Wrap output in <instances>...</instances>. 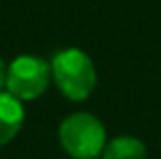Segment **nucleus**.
I'll return each instance as SVG.
<instances>
[{
    "mask_svg": "<svg viewBox=\"0 0 161 159\" xmlns=\"http://www.w3.org/2000/svg\"><path fill=\"white\" fill-rule=\"evenodd\" d=\"M51 78L65 98L82 102L96 88V68L80 49H63L51 59Z\"/></svg>",
    "mask_w": 161,
    "mask_h": 159,
    "instance_id": "nucleus-1",
    "label": "nucleus"
},
{
    "mask_svg": "<svg viewBox=\"0 0 161 159\" xmlns=\"http://www.w3.org/2000/svg\"><path fill=\"white\" fill-rule=\"evenodd\" d=\"M59 143L74 159H96L106 147V131L94 114L75 112L59 127Z\"/></svg>",
    "mask_w": 161,
    "mask_h": 159,
    "instance_id": "nucleus-2",
    "label": "nucleus"
},
{
    "mask_svg": "<svg viewBox=\"0 0 161 159\" xmlns=\"http://www.w3.org/2000/svg\"><path fill=\"white\" fill-rule=\"evenodd\" d=\"M51 65L37 55H20L8 65L6 88L14 98L35 100L49 88Z\"/></svg>",
    "mask_w": 161,
    "mask_h": 159,
    "instance_id": "nucleus-3",
    "label": "nucleus"
},
{
    "mask_svg": "<svg viewBox=\"0 0 161 159\" xmlns=\"http://www.w3.org/2000/svg\"><path fill=\"white\" fill-rule=\"evenodd\" d=\"M25 120V110L19 98L10 92H0V147L19 135Z\"/></svg>",
    "mask_w": 161,
    "mask_h": 159,
    "instance_id": "nucleus-4",
    "label": "nucleus"
},
{
    "mask_svg": "<svg viewBox=\"0 0 161 159\" xmlns=\"http://www.w3.org/2000/svg\"><path fill=\"white\" fill-rule=\"evenodd\" d=\"M102 159H147V147L137 137H116L106 143Z\"/></svg>",
    "mask_w": 161,
    "mask_h": 159,
    "instance_id": "nucleus-5",
    "label": "nucleus"
},
{
    "mask_svg": "<svg viewBox=\"0 0 161 159\" xmlns=\"http://www.w3.org/2000/svg\"><path fill=\"white\" fill-rule=\"evenodd\" d=\"M6 74H8V65L4 63V59L0 57V92H2L4 86H6Z\"/></svg>",
    "mask_w": 161,
    "mask_h": 159,
    "instance_id": "nucleus-6",
    "label": "nucleus"
}]
</instances>
